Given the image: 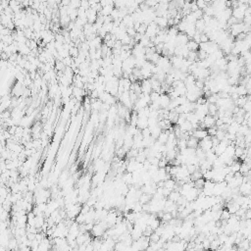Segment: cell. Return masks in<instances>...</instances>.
<instances>
[{"mask_svg": "<svg viewBox=\"0 0 251 251\" xmlns=\"http://www.w3.org/2000/svg\"><path fill=\"white\" fill-rule=\"evenodd\" d=\"M199 147L203 150V151H209V150H212L213 148V143H212V138L211 136H207L202 140H200L199 142Z\"/></svg>", "mask_w": 251, "mask_h": 251, "instance_id": "1", "label": "cell"}, {"mask_svg": "<svg viewBox=\"0 0 251 251\" xmlns=\"http://www.w3.org/2000/svg\"><path fill=\"white\" fill-rule=\"evenodd\" d=\"M86 18H87V21H89V24H94L96 22L97 18H98V12L96 10L92 9V8H89V10H86Z\"/></svg>", "mask_w": 251, "mask_h": 251, "instance_id": "2", "label": "cell"}, {"mask_svg": "<svg viewBox=\"0 0 251 251\" xmlns=\"http://www.w3.org/2000/svg\"><path fill=\"white\" fill-rule=\"evenodd\" d=\"M140 84H141V92L143 94H151V92L153 90H152L151 82H150L149 80H143Z\"/></svg>", "mask_w": 251, "mask_h": 251, "instance_id": "3", "label": "cell"}, {"mask_svg": "<svg viewBox=\"0 0 251 251\" xmlns=\"http://www.w3.org/2000/svg\"><path fill=\"white\" fill-rule=\"evenodd\" d=\"M171 98L168 94H161L160 95V107L161 109H168L170 103H171Z\"/></svg>", "mask_w": 251, "mask_h": 251, "instance_id": "4", "label": "cell"}, {"mask_svg": "<svg viewBox=\"0 0 251 251\" xmlns=\"http://www.w3.org/2000/svg\"><path fill=\"white\" fill-rule=\"evenodd\" d=\"M190 39L188 38L187 35L183 32H178L177 38H176V42H177V46L178 45H186L187 42Z\"/></svg>", "mask_w": 251, "mask_h": 251, "instance_id": "5", "label": "cell"}, {"mask_svg": "<svg viewBox=\"0 0 251 251\" xmlns=\"http://www.w3.org/2000/svg\"><path fill=\"white\" fill-rule=\"evenodd\" d=\"M216 120L217 119L213 117L211 115H207L203 120V125L205 127L206 129H209V128H212V127H215L216 126Z\"/></svg>", "mask_w": 251, "mask_h": 251, "instance_id": "6", "label": "cell"}, {"mask_svg": "<svg viewBox=\"0 0 251 251\" xmlns=\"http://www.w3.org/2000/svg\"><path fill=\"white\" fill-rule=\"evenodd\" d=\"M192 136H194L195 138L200 139L202 140L208 136V133H207V130H203V129H197V130H194L192 131Z\"/></svg>", "mask_w": 251, "mask_h": 251, "instance_id": "7", "label": "cell"}, {"mask_svg": "<svg viewBox=\"0 0 251 251\" xmlns=\"http://www.w3.org/2000/svg\"><path fill=\"white\" fill-rule=\"evenodd\" d=\"M154 23L156 24L160 28H166L168 25V18L166 17H156V19L154 20Z\"/></svg>", "mask_w": 251, "mask_h": 251, "instance_id": "8", "label": "cell"}, {"mask_svg": "<svg viewBox=\"0 0 251 251\" xmlns=\"http://www.w3.org/2000/svg\"><path fill=\"white\" fill-rule=\"evenodd\" d=\"M227 210H229V212H230V213H231L232 215H234V214H235L237 211L239 210V209H240V206H239L236 202H235V201L232 200V201H231V202L227 203Z\"/></svg>", "mask_w": 251, "mask_h": 251, "instance_id": "9", "label": "cell"}, {"mask_svg": "<svg viewBox=\"0 0 251 251\" xmlns=\"http://www.w3.org/2000/svg\"><path fill=\"white\" fill-rule=\"evenodd\" d=\"M136 128L138 130H144V129L148 128V118H138V125H136Z\"/></svg>", "mask_w": 251, "mask_h": 251, "instance_id": "10", "label": "cell"}, {"mask_svg": "<svg viewBox=\"0 0 251 251\" xmlns=\"http://www.w3.org/2000/svg\"><path fill=\"white\" fill-rule=\"evenodd\" d=\"M169 134H170L169 131H163L162 133L160 134V136L158 138V139H157V141H159L162 145H165L168 142V139H169Z\"/></svg>", "mask_w": 251, "mask_h": 251, "instance_id": "11", "label": "cell"}, {"mask_svg": "<svg viewBox=\"0 0 251 251\" xmlns=\"http://www.w3.org/2000/svg\"><path fill=\"white\" fill-rule=\"evenodd\" d=\"M235 93H236L239 97H243V96H246L248 94V91H247V89L245 87V85L239 84V85H236V91H235Z\"/></svg>", "mask_w": 251, "mask_h": 251, "instance_id": "12", "label": "cell"}, {"mask_svg": "<svg viewBox=\"0 0 251 251\" xmlns=\"http://www.w3.org/2000/svg\"><path fill=\"white\" fill-rule=\"evenodd\" d=\"M199 146V141L197 138H195L194 136H191L189 138L187 139V147L188 148H193L196 149Z\"/></svg>", "mask_w": 251, "mask_h": 251, "instance_id": "13", "label": "cell"}, {"mask_svg": "<svg viewBox=\"0 0 251 251\" xmlns=\"http://www.w3.org/2000/svg\"><path fill=\"white\" fill-rule=\"evenodd\" d=\"M195 28L196 30L201 33L204 32V30H205L206 28V23L204 22L203 19H200V20H197L195 23Z\"/></svg>", "mask_w": 251, "mask_h": 251, "instance_id": "14", "label": "cell"}, {"mask_svg": "<svg viewBox=\"0 0 251 251\" xmlns=\"http://www.w3.org/2000/svg\"><path fill=\"white\" fill-rule=\"evenodd\" d=\"M180 127V129L182 130L183 133H191V131H193V128H192V125L189 123L188 121H185V123L182 124Z\"/></svg>", "mask_w": 251, "mask_h": 251, "instance_id": "15", "label": "cell"}, {"mask_svg": "<svg viewBox=\"0 0 251 251\" xmlns=\"http://www.w3.org/2000/svg\"><path fill=\"white\" fill-rule=\"evenodd\" d=\"M245 155V148L243 147H239V146H235V150H234V159L237 160L239 158H241L242 156Z\"/></svg>", "mask_w": 251, "mask_h": 251, "instance_id": "16", "label": "cell"}, {"mask_svg": "<svg viewBox=\"0 0 251 251\" xmlns=\"http://www.w3.org/2000/svg\"><path fill=\"white\" fill-rule=\"evenodd\" d=\"M186 47L188 48V50L189 51H194V52H197V51L199 50V44L198 43H196L194 40L190 39L189 41L187 42V44H186Z\"/></svg>", "mask_w": 251, "mask_h": 251, "instance_id": "17", "label": "cell"}, {"mask_svg": "<svg viewBox=\"0 0 251 251\" xmlns=\"http://www.w3.org/2000/svg\"><path fill=\"white\" fill-rule=\"evenodd\" d=\"M176 180H174V178H170V180H165V183H164V187L167 188V189H169L171 191H173L175 189V186H176Z\"/></svg>", "mask_w": 251, "mask_h": 251, "instance_id": "18", "label": "cell"}, {"mask_svg": "<svg viewBox=\"0 0 251 251\" xmlns=\"http://www.w3.org/2000/svg\"><path fill=\"white\" fill-rule=\"evenodd\" d=\"M180 196H182V195H180V193L178 192V191L173 190L172 192L170 193V195L168 196V199H169V200H171V201H173L174 203H177L178 199L180 198Z\"/></svg>", "mask_w": 251, "mask_h": 251, "instance_id": "19", "label": "cell"}, {"mask_svg": "<svg viewBox=\"0 0 251 251\" xmlns=\"http://www.w3.org/2000/svg\"><path fill=\"white\" fill-rule=\"evenodd\" d=\"M240 166H241V164L237 161V160H235V161L234 162V164L232 165V166H230V170H231V173L232 174H235V173H239L240 171Z\"/></svg>", "mask_w": 251, "mask_h": 251, "instance_id": "20", "label": "cell"}, {"mask_svg": "<svg viewBox=\"0 0 251 251\" xmlns=\"http://www.w3.org/2000/svg\"><path fill=\"white\" fill-rule=\"evenodd\" d=\"M150 131H151V136L155 139V140H157V139H158V138L160 136V134H161L162 131H163L158 126L155 127L154 129H152V130H150Z\"/></svg>", "mask_w": 251, "mask_h": 251, "instance_id": "21", "label": "cell"}, {"mask_svg": "<svg viewBox=\"0 0 251 251\" xmlns=\"http://www.w3.org/2000/svg\"><path fill=\"white\" fill-rule=\"evenodd\" d=\"M247 102H248V98L246 96H243V97H239V99L234 102V105H236L237 107H239V108H243Z\"/></svg>", "mask_w": 251, "mask_h": 251, "instance_id": "22", "label": "cell"}, {"mask_svg": "<svg viewBox=\"0 0 251 251\" xmlns=\"http://www.w3.org/2000/svg\"><path fill=\"white\" fill-rule=\"evenodd\" d=\"M18 247H19V243H18V240H17L16 239H10V241H9V244H8V247H7V249L12 250V251H15Z\"/></svg>", "mask_w": 251, "mask_h": 251, "instance_id": "23", "label": "cell"}, {"mask_svg": "<svg viewBox=\"0 0 251 251\" xmlns=\"http://www.w3.org/2000/svg\"><path fill=\"white\" fill-rule=\"evenodd\" d=\"M208 110H209L208 115H211V116H213V117H215V116L217 115V113H218L219 108L217 107L216 104H209L208 105Z\"/></svg>", "mask_w": 251, "mask_h": 251, "instance_id": "24", "label": "cell"}, {"mask_svg": "<svg viewBox=\"0 0 251 251\" xmlns=\"http://www.w3.org/2000/svg\"><path fill=\"white\" fill-rule=\"evenodd\" d=\"M231 216H232V214L230 213L229 210H227V208L223 209V211H222V213H221V220H222V221H227V220L231 218Z\"/></svg>", "mask_w": 251, "mask_h": 251, "instance_id": "25", "label": "cell"}, {"mask_svg": "<svg viewBox=\"0 0 251 251\" xmlns=\"http://www.w3.org/2000/svg\"><path fill=\"white\" fill-rule=\"evenodd\" d=\"M251 169L249 167L247 166L246 164H245V163H242L241 164V166H240V171H239V173L240 174H241L242 176H246L248 173H249V171H250Z\"/></svg>", "mask_w": 251, "mask_h": 251, "instance_id": "26", "label": "cell"}, {"mask_svg": "<svg viewBox=\"0 0 251 251\" xmlns=\"http://www.w3.org/2000/svg\"><path fill=\"white\" fill-rule=\"evenodd\" d=\"M174 219L172 216V214L171 213H168V212H164V215H163L162 217V222L163 223H170L172 220Z\"/></svg>", "mask_w": 251, "mask_h": 251, "instance_id": "27", "label": "cell"}, {"mask_svg": "<svg viewBox=\"0 0 251 251\" xmlns=\"http://www.w3.org/2000/svg\"><path fill=\"white\" fill-rule=\"evenodd\" d=\"M160 239H161V236L160 235H158L157 234H155V232H153L151 235L149 236V241L150 243H157L160 241Z\"/></svg>", "mask_w": 251, "mask_h": 251, "instance_id": "28", "label": "cell"}, {"mask_svg": "<svg viewBox=\"0 0 251 251\" xmlns=\"http://www.w3.org/2000/svg\"><path fill=\"white\" fill-rule=\"evenodd\" d=\"M221 242L219 241V239H214L213 241H211V245H210V249L212 250V251H215L217 249V248H219L220 246H221Z\"/></svg>", "mask_w": 251, "mask_h": 251, "instance_id": "29", "label": "cell"}, {"mask_svg": "<svg viewBox=\"0 0 251 251\" xmlns=\"http://www.w3.org/2000/svg\"><path fill=\"white\" fill-rule=\"evenodd\" d=\"M217 131H218V128L217 127H212V128L207 129V133H208V136L213 138V136H216Z\"/></svg>", "mask_w": 251, "mask_h": 251, "instance_id": "30", "label": "cell"}, {"mask_svg": "<svg viewBox=\"0 0 251 251\" xmlns=\"http://www.w3.org/2000/svg\"><path fill=\"white\" fill-rule=\"evenodd\" d=\"M226 133H227V131L219 130V129H218V131H217V134H216V138H218L220 141H222V140H224L225 138H226Z\"/></svg>", "mask_w": 251, "mask_h": 251, "instance_id": "31", "label": "cell"}, {"mask_svg": "<svg viewBox=\"0 0 251 251\" xmlns=\"http://www.w3.org/2000/svg\"><path fill=\"white\" fill-rule=\"evenodd\" d=\"M127 33H128V35H130L131 38H133L138 32H136V30H134V28H127Z\"/></svg>", "mask_w": 251, "mask_h": 251, "instance_id": "32", "label": "cell"}, {"mask_svg": "<svg viewBox=\"0 0 251 251\" xmlns=\"http://www.w3.org/2000/svg\"><path fill=\"white\" fill-rule=\"evenodd\" d=\"M141 134H142V136H143V138H150V136H151V131H150L149 128H146L141 131Z\"/></svg>", "mask_w": 251, "mask_h": 251, "instance_id": "33", "label": "cell"}, {"mask_svg": "<svg viewBox=\"0 0 251 251\" xmlns=\"http://www.w3.org/2000/svg\"><path fill=\"white\" fill-rule=\"evenodd\" d=\"M245 220H251V209H247L245 212Z\"/></svg>", "mask_w": 251, "mask_h": 251, "instance_id": "34", "label": "cell"}, {"mask_svg": "<svg viewBox=\"0 0 251 251\" xmlns=\"http://www.w3.org/2000/svg\"><path fill=\"white\" fill-rule=\"evenodd\" d=\"M226 251H239V248H237V246H235V245H234V246H232L231 248H229V249H227Z\"/></svg>", "mask_w": 251, "mask_h": 251, "instance_id": "35", "label": "cell"}, {"mask_svg": "<svg viewBox=\"0 0 251 251\" xmlns=\"http://www.w3.org/2000/svg\"><path fill=\"white\" fill-rule=\"evenodd\" d=\"M19 251H32V248L28 247V246H25V247L21 248Z\"/></svg>", "mask_w": 251, "mask_h": 251, "instance_id": "36", "label": "cell"}, {"mask_svg": "<svg viewBox=\"0 0 251 251\" xmlns=\"http://www.w3.org/2000/svg\"><path fill=\"white\" fill-rule=\"evenodd\" d=\"M158 251H166V249H165V248H160Z\"/></svg>", "mask_w": 251, "mask_h": 251, "instance_id": "37", "label": "cell"}, {"mask_svg": "<svg viewBox=\"0 0 251 251\" xmlns=\"http://www.w3.org/2000/svg\"><path fill=\"white\" fill-rule=\"evenodd\" d=\"M247 251H251V245L249 246V248H248V249H247Z\"/></svg>", "mask_w": 251, "mask_h": 251, "instance_id": "38", "label": "cell"}, {"mask_svg": "<svg viewBox=\"0 0 251 251\" xmlns=\"http://www.w3.org/2000/svg\"><path fill=\"white\" fill-rule=\"evenodd\" d=\"M204 251H212V250H209V249H208V250H204Z\"/></svg>", "mask_w": 251, "mask_h": 251, "instance_id": "39", "label": "cell"}]
</instances>
